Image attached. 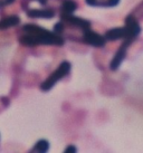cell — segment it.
<instances>
[{
  "instance_id": "obj_1",
  "label": "cell",
  "mask_w": 143,
  "mask_h": 153,
  "mask_svg": "<svg viewBox=\"0 0 143 153\" xmlns=\"http://www.w3.org/2000/svg\"><path fill=\"white\" fill-rule=\"evenodd\" d=\"M22 35L19 37V42L25 46L34 47L38 45H51V46H63L65 38L54 31L42 28L34 24H27L21 28Z\"/></svg>"
},
{
  "instance_id": "obj_2",
  "label": "cell",
  "mask_w": 143,
  "mask_h": 153,
  "mask_svg": "<svg viewBox=\"0 0 143 153\" xmlns=\"http://www.w3.org/2000/svg\"><path fill=\"white\" fill-rule=\"evenodd\" d=\"M72 65L69 62L64 60L58 65V67L51 73L49 76L47 77L45 81L40 84V89L42 92H48L54 87L60 79H63L64 77H66L71 73Z\"/></svg>"
},
{
  "instance_id": "obj_3",
  "label": "cell",
  "mask_w": 143,
  "mask_h": 153,
  "mask_svg": "<svg viewBox=\"0 0 143 153\" xmlns=\"http://www.w3.org/2000/svg\"><path fill=\"white\" fill-rule=\"evenodd\" d=\"M134 39L135 38H125L123 39V43L122 45L118 47V49L116 51L115 53V55L113 56V58L111 60V63H109V69L111 71H118L121 64L123 63V60L125 59L126 57V51L129 49V47L132 45V44L134 43Z\"/></svg>"
},
{
  "instance_id": "obj_4",
  "label": "cell",
  "mask_w": 143,
  "mask_h": 153,
  "mask_svg": "<svg viewBox=\"0 0 143 153\" xmlns=\"http://www.w3.org/2000/svg\"><path fill=\"white\" fill-rule=\"evenodd\" d=\"M60 22H64V25L72 28H76L80 30H86L91 28V22L77 17L74 13H60Z\"/></svg>"
},
{
  "instance_id": "obj_5",
  "label": "cell",
  "mask_w": 143,
  "mask_h": 153,
  "mask_svg": "<svg viewBox=\"0 0 143 153\" xmlns=\"http://www.w3.org/2000/svg\"><path fill=\"white\" fill-rule=\"evenodd\" d=\"M82 42L86 45H89V46L95 47V48H102L107 43L104 36H102L98 33L92 30L91 28L84 30L83 36H82Z\"/></svg>"
},
{
  "instance_id": "obj_6",
  "label": "cell",
  "mask_w": 143,
  "mask_h": 153,
  "mask_svg": "<svg viewBox=\"0 0 143 153\" xmlns=\"http://www.w3.org/2000/svg\"><path fill=\"white\" fill-rule=\"evenodd\" d=\"M106 42H115V40H120V39H125V38H134L131 37L129 30L126 29L125 26L123 27H116V28H112V29L107 30L104 34Z\"/></svg>"
},
{
  "instance_id": "obj_7",
  "label": "cell",
  "mask_w": 143,
  "mask_h": 153,
  "mask_svg": "<svg viewBox=\"0 0 143 153\" xmlns=\"http://www.w3.org/2000/svg\"><path fill=\"white\" fill-rule=\"evenodd\" d=\"M124 22H125L124 26L126 27V29L129 30L131 37L136 38L140 35V33H141V30H142V28H141V26L139 24V19L135 17L133 13H130V15L126 16Z\"/></svg>"
},
{
  "instance_id": "obj_8",
  "label": "cell",
  "mask_w": 143,
  "mask_h": 153,
  "mask_svg": "<svg viewBox=\"0 0 143 153\" xmlns=\"http://www.w3.org/2000/svg\"><path fill=\"white\" fill-rule=\"evenodd\" d=\"M27 16L29 18H45L51 19L55 17V10L51 8L45 9H30L27 11Z\"/></svg>"
},
{
  "instance_id": "obj_9",
  "label": "cell",
  "mask_w": 143,
  "mask_h": 153,
  "mask_svg": "<svg viewBox=\"0 0 143 153\" xmlns=\"http://www.w3.org/2000/svg\"><path fill=\"white\" fill-rule=\"evenodd\" d=\"M86 4L92 7H115L120 4L121 0H85Z\"/></svg>"
},
{
  "instance_id": "obj_10",
  "label": "cell",
  "mask_w": 143,
  "mask_h": 153,
  "mask_svg": "<svg viewBox=\"0 0 143 153\" xmlns=\"http://www.w3.org/2000/svg\"><path fill=\"white\" fill-rule=\"evenodd\" d=\"M19 22H20V18L18 17V16H15V15L13 16H8V17H6L0 20V29H8L10 27L19 25Z\"/></svg>"
},
{
  "instance_id": "obj_11",
  "label": "cell",
  "mask_w": 143,
  "mask_h": 153,
  "mask_svg": "<svg viewBox=\"0 0 143 153\" xmlns=\"http://www.w3.org/2000/svg\"><path fill=\"white\" fill-rule=\"evenodd\" d=\"M77 10V4L74 0H62L60 13H74Z\"/></svg>"
},
{
  "instance_id": "obj_12",
  "label": "cell",
  "mask_w": 143,
  "mask_h": 153,
  "mask_svg": "<svg viewBox=\"0 0 143 153\" xmlns=\"http://www.w3.org/2000/svg\"><path fill=\"white\" fill-rule=\"evenodd\" d=\"M49 150V142L45 139H42V140H39L34 145V148L30 150L31 152H40V153H45L47 152Z\"/></svg>"
},
{
  "instance_id": "obj_13",
  "label": "cell",
  "mask_w": 143,
  "mask_h": 153,
  "mask_svg": "<svg viewBox=\"0 0 143 153\" xmlns=\"http://www.w3.org/2000/svg\"><path fill=\"white\" fill-rule=\"evenodd\" d=\"M54 33H56L57 35H62L65 33V25L63 22H58L57 24L54 25Z\"/></svg>"
},
{
  "instance_id": "obj_14",
  "label": "cell",
  "mask_w": 143,
  "mask_h": 153,
  "mask_svg": "<svg viewBox=\"0 0 143 153\" xmlns=\"http://www.w3.org/2000/svg\"><path fill=\"white\" fill-rule=\"evenodd\" d=\"M75 153L77 152V149H76L75 145H68L67 148L65 149V153Z\"/></svg>"
},
{
  "instance_id": "obj_15",
  "label": "cell",
  "mask_w": 143,
  "mask_h": 153,
  "mask_svg": "<svg viewBox=\"0 0 143 153\" xmlns=\"http://www.w3.org/2000/svg\"><path fill=\"white\" fill-rule=\"evenodd\" d=\"M13 1H15V0H0V7H4V6L13 4Z\"/></svg>"
},
{
  "instance_id": "obj_16",
  "label": "cell",
  "mask_w": 143,
  "mask_h": 153,
  "mask_svg": "<svg viewBox=\"0 0 143 153\" xmlns=\"http://www.w3.org/2000/svg\"><path fill=\"white\" fill-rule=\"evenodd\" d=\"M37 1H38V0H37Z\"/></svg>"
}]
</instances>
